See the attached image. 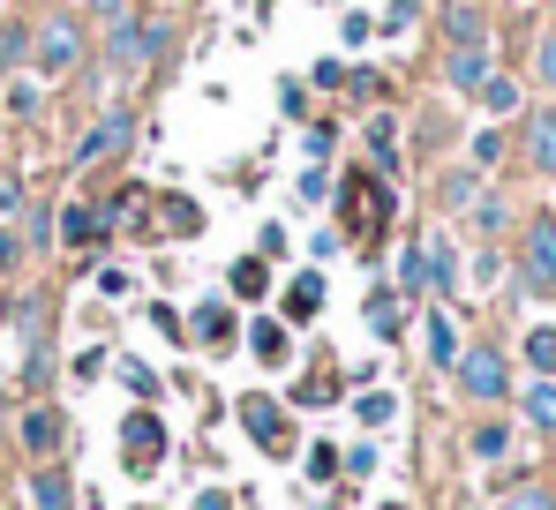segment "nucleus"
<instances>
[{
  "label": "nucleus",
  "mask_w": 556,
  "mask_h": 510,
  "mask_svg": "<svg viewBox=\"0 0 556 510\" xmlns=\"http://www.w3.org/2000/svg\"><path fill=\"white\" fill-rule=\"evenodd\" d=\"M84 61H91V23H84L76 8H53V15L30 30V68L53 76V84H68Z\"/></svg>",
  "instance_id": "obj_1"
},
{
  "label": "nucleus",
  "mask_w": 556,
  "mask_h": 510,
  "mask_svg": "<svg viewBox=\"0 0 556 510\" xmlns=\"http://www.w3.org/2000/svg\"><path fill=\"white\" fill-rule=\"evenodd\" d=\"M174 46V23H136V15H121V23H105V38H98V61L113 68V76H136V68H151L159 53Z\"/></svg>",
  "instance_id": "obj_2"
},
{
  "label": "nucleus",
  "mask_w": 556,
  "mask_h": 510,
  "mask_svg": "<svg viewBox=\"0 0 556 510\" xmlns=\"http://www.w3.org/2000/svg\"><path fill=\"white\" fill-rule=\"evenodd\" d=\"M452 375H459V398H473V406H504L511 398V360L496 345H466L452 360Z\"/></svg>",
  "instance_id": "obj_3"
},
{
  "label": "nucleus",
  "mask_w": 556,
  "mask_h": 510,
  "mask_svg": "<svg viewBox=\"0 0 556 510\" xmlns=\"http://www.w3.org/2000/svg\"><path fill=\"white\" fill-rule=\"evenodd\" d=\"M519 285L527 293H556V211H534L519 233Z\"/></svg>",
  "instance_id": "obj_4"
},
{
  "label": "nucleus",
  "mask_w": 556,
  "mask_h": 510,
  "mask_svg": "<svg viewBox=\"0 0 556 510\" xmlns=\"http://www.w3.org/2000/svg\"><path fill=\"white\" fill-rule=\"evenodd\" d=\"M159 458H166V421H159L151 406H136V413L121 421V466H128L136 481H151Z\"/></svg>",
  "instance_id": "obj_5"
},
{
  "label": "nucleus",
  "mask_w": 556,
  "mask_h": 510,
  "mask_svg": "<svg viewBox=\"0 0 556 510\" xmlns=\"http://www.w3.org/2000/svg\"><path fill=\"white\" fill-rule=\"evenodd\" d=\"M128 143H136V113H128V105H113V113L98 120L91 136H84V143L68 151V173H91V166H105V158H113V151H128Z\"/></svg>",
  "instance_id": "obj_6"
},
{
  "label": "nucleus",
  "mask_w": 556,
  "mask_h": 510,
  "mask_svg": "<svg viewBox=\"0 0 556 510\" xmlns=\"http://www.w3.org/2000/svg\"><path fill=\"white\" fill-rule=\"evenodd\" d=\"M241 428H249V443H256L264 458H293V428H286V413H278V398L249 391V398H241Z\"/></svg>",
  "instance_id": "obj_7"
},
{
  "label": "nucleus",
  "mask_w": 556,
  "mask_h": 510,
  "mask_svg": "<svg viewBox=\"0 0 556 510\" xmlns=\"http://www.w3.org/2000/svg\"><path fill=\"white\" fill-rule=\"evenodd\" d=\"M15 443H23L38 466H53V458L68 450V413H61V406H30V413H23V428H15Z\"/></svg>",
  "instance_id": "obj_8"
},
{
  "label": "nucleus",
  "mask_w": 556,
  "mask_h": 510,
  "mask_svg": "<svg viewBox=\"0 0 556 510\" xmlns=\"http://www.w3.org/2000/svg\"><path fill=\"white\" fill-rule=\"evenodd\" d=\"M489 76H496V53H489V46H452V53H444V84L459 90V98H473Z\"/></svg>",
  "instance_id": "obj_9"
},
{
  "label": "nucleus",
  "mask_w": 556,
  "mask_h": 510,
  "mask_svg": "<svg viewBox=\"0 0 556 510\" xmlns=\"http://www.w3.org/2000/svg\"><path fill=\"white\" fill-rule=\"evenodd\" d=\"M519 136H527V143H519V151H527V166L542 173V180H556V105H534Z\"/></svg>",
  "instance_id": "obj_10"
},
{
  "label": "nucleus",
  "mask_w": 556,
  "mask_h": 510,
  "mask_svg": "<svg viewBox=\"0 0 556 510\" xmlns=\"http://www.w3.org/2000/svg\"><path fill=\"white\" fill-rule=\"evenodd\" d=\"M444 46H489V8L481 0H444Z\"/></svg>",
  "instance_id": "obj_11"
},
{
  "label": "nucleus",
  "mask_w": 556,
  "mask_h": 510,
  "mask_svg": "<svg viewBox=\"0 0 556 510\" xmlns=\"http://www.w3.org/2000/svg\"><path fill=\"white\" fill-rule=\"evenodd\" d=\"M53 233H61V241H68V248H98V241H105V233H113V226H105V218H98L91 203H68V211H61V226H53Z\"/></svg>",
  "instance_id": "obj_12"
},
{
  "label": "nucleus",
  "mask_w": 556,
  "mask_h": 510,
  "mask_svg": "<svg viewBox=\"0 0 556 510\" xmlns=\"http://www.w3.org/2000/svg\"><path fill=\"white\" fill-rule=\"evenodd\" d=\"M30 503H38V510H76V481H68V466H61V458H53V466H38Z\"/></svg>",
  "instance_id": "obj_13"
},
{
  "label": "nucleus",
  "mask_w": 556,
  "mask_h": 510,
  "mask_svg": "<svg viewBox=\"0 0 556 510\" xmlns=\"http://www.w3.org/2000/svg\"><path fill=\"white\" fill-rule=\"evenodd\" d=\"M362 316H369V331H376V339H399V331H406V301H399L391 285H376L369 301H362Z\"/></svg>",
  "instance_id": "obj_14"
},
{
  "label": "nucleus",
  "mask_w": 556,
  "mask_h": 510,
  "mask_svg": "<svg viewBox=\"0 0 556 510\" xmlns=\"http://www.w3.org/2000/svg\"><path fill=\"white\" fill-rule=\"evenodd\" d=\"M421 278H429V293H452V285H459V255H452V241H421Z\"/></svg>",
  "instance_id": "obj_15"
},
{
  "label": "nucleus",
  "mask_w": 556,
  "mask_h": 510,
  "mask_svg": "<svg viewBox=\"0 0 556 510\" xmlns=\"http://www.w3.org/2000/svg\"><path fill=\"white\" fill-rule=\"evenodd\" d=\"M511 450V421H481V428H466V458L473 466H496Z\"/></svg>",
  "instance_id": "obj_16"
},
{
  "label": "nucleus",
  "mask_w": 556,
  "mask_h": 510,
  "mask_svg": "<svg viewBox=\"0 0 556 510\" xmlns=\"http://www.w3.org/2000/svg\"><path fill=\"white\" fill-rule=\"evenodd\" d=\"M195 339L211 345V353H226V345H233V308H226V301H203V308H195Z\"/></svg>",
  "instance_id": "obj_17"
},
{
  "label": "nucleus",
  "mask_w": 556,
  "mask_h": 510,
  "mask_svg": "<svg viewBox=\"0 0 556 510\" xmlns=\"http://www.w3.org/2000/svg\"><path fill=\"white\" fill-rule=\"evenodd\" d=\"M226 285H233L241 301H264V293H271V263H264V255H241V263L226 270Z\"/></svg>",
  "instance_id": "obj_18"
},
{
  "label": "nucleus",
  "mask_w": 556,
  "mask_h": 510,
  "mask_svg": "<svg viewBox=\"0 0 556 510\" xmlns=\"http://www.w3.org/2000/svg\"><path fill=\"white\" fill-rule=\"evenodd\" d=\"M316 308H324V278H316V270H301V278L286 285V323H308Z\"/></svg>",
  "instance_id": "obj_19"
},
{
  "label": "nucleus",
  "mask_w": 556,
  "mask_h": 510,
  "mask_svg": "<svg viewBox=\"0 0 556 510\" xmlns=\"http://www.w3.org/2000/svg\"><path fill=\"white\" fill-rule=\"evenodd\" d=\"M519 413H527V428H542V435H556V375H542L527 398H519Z\"/></svg>",
  "instance_id": "obj_20"
},
{
  "label": "nucleus",
  "mask_w": 556,
  "mask_h": 510,
  "mask_svg": "<svg viewBox=\"0 0 556 510\" xmlns=\"http://www.w3.org/2000/svg\"><path fill=\"white\" fill-rule=\"evenodd\" d=\"M473 195H481V173L473 166H452L444 180H437V203H444V211H466Z\"/></svg>",
  "instance_id": "obj_21"
},
{
  "label": "nucleus",
  "mask_w": 556,
  "mask_h": 510,
  "mask_svg": "<svg viewBox=\"0 0 556 510\" xmlns=\"http://www.w3.org/2000/svg\"><path fill=\"white\" fill-rule=\"evenodd\" d=\"M369 151H376V173H399V120L391 113L369 120Z\"/></svg>",
  "instance_id": "obj_22"
},
{
  "label": "nucleus",
  "mask_w": 556,
  "mask_h": 510,
  "mask_svg": "<svg viewBox=\"0 0 556 510\" xmlns=\"http://www.w3.org/2000/svg\"><path fill=\"white\" fill-rule=\"evenodd\" d=\"M519 353H527V368H534V375H556V323H534Z\"/></svg>",
  "instance_id": "obj_23"
},
{
  "label": "nucleus",
  "mask_w": 556,
  "mask_h": 510,
  "mask_svg": "<svg viewBox=\"0 0 556 510\" xmlns=\"http://www.w3.org/2000/svg\"><path fill=\"white\" fill-rule=\"evenodd\" d=\"M429 360H437V368H452V360H459V331H452V316H444V308H429Z\"/></svg>",
  "instance_id": "obj_24"
},
{
  "label": "nucleus",
  "mask_w": 556,
  "mask_h": 510,
  "mask_svg": "<svg viewBox=\"0 0 556 510\" xmlns=\"http://www.w3.org/2000/svg\"><path fill=\"white\" fill-rule=\"evenodd\" d=\"M249 345H256V360H264V368L286 360V331H278L271 316H256V323H249Z\"/></svg>",
  "instance_id": "obj_25"
},
{
  "label": "nucleus",
  "mask_w": 556,
  "mask_h": 510,
  "mask_svg": "<svg viewBox=\"0 0 556 510\" xmlns=\"http://www.w3.org/2000/svg\"><path fill=\"white\" fill-rule=\"evenodd\" d=\"M466 218H473L481 233H504V226H511V203H504V195H473V203H466Z\"/></svg>",
  "instance_id": "obj_26"
},
{
  "label": "nucleus",
  "mask_w": 556,
  "mask_h": 510,
  "mask_svg": "<svg viewBox=\"0 0 556 510\" xmlns=\"http://www.w3.org/2000/svg\"><path fill=\"white\" fill-rule=\"evenodd\" d=\"M354 413H362V428H391V421H399V398H391V391H362Z\"/></svg>",
  "instance_id": "obj_27"
},
{
  "label": "nucleus",
  "mask_w": 556,
  "mask_h": 510,
  "mask_svg": "<svg viewBox=\"0 0 556 510\" xmlns=\"http://www.w3.org/2000/svg\"><path fill=\"white\" fill-rule=\"evenodd\" d=\"M496 158H504V128H481V136L466 143V166H473V173H489Z\"/></svg>",
  "instance_id": "obj_28"
},
{
  "label": "nucleus",
  "mask_w": 556,
  "mask_h": 510,
  "mask_svg": "<svg viewBox=\"0 0 556 510\" xmlns=\"http://www.w3.org/2000/svg\"><path fill=\"white\" fill-rule=\"evenodd\" d=\"M473 98H481L489 113H519V84H511V76H489V84L473 90Z\"/></svg>",
  "instance_id": "obj_29"
},
{
  "label": "nucleus",
  "mask_w": 556,
  "mask_h": 510,
  "mask_svg": "<svg viewBox=\"0 0 556 510\" xmlns=\"http://www.w3.org/2000/svg\"><path fill=\"white\" fill-rule=\"evenodd\" d=\"M23 241H30V248L53 241V211H46V203H23Z\"/></svg>",
  "instance_id": "obj_30"
},
{
  "label": "nucleus",
  "mask_w": 556,
  "mask_h": 510,
  "mask_svg": "<svg viewBox=\"0 0 556 510\" xmlns=\"http://www.w3.org/2000/svg\"><path fill=\"white\" fill-rule=\"evenodd\" d=\"M121 383H128V391H136L143 406L159 398V368H143V360H121Z\"/></svg>",
  "instance_id": "obj_31"
},
{
  "label": "nucleus",
  "mask_w": 556,
  "mask_h": 510,
  "mask_svg": "<svg viewBox=\"0 0 556 510\" xmlns=\"http://www.w3.org/2000/svg\"><path fill=\"white\" fill-rule=\"evenodd\" d=\"M23 61H30V30L8 23V30H0V68H23Z\"/></svg>",
  "instance_id": "obj_32"
},
{
  "label": "nucleus",
  "mask_w": 556,
  "mask_h": 510,
  "mask_svg": "<svg viewBox=\"0 0 556 510\" xmlns=\"http://www.w3.org/2000/svg\"><path fill=\"white\" fill-rule=\"evenodd\" d=\"M534 84L556 90V30H542V38H534Z\"/></svg>",
  "instance_id": "obj_33"
},
{
  "label": "nucleus",
  "mask_w": 556,
  "mask_h": 510,
  "mask_svg": "<svg viewBox=\"0 0 556 510\" xmlns=\"http://www.w3.org/2000/svg\"><path fill=\"white\" fill-rule=\"evenodd\" d=\"M399 293H429V278H421V241L399 255Z\"/></svg>",
  "instance_id": "obj_34"
},
{
  "label": "nucleus",
  "mask_w": 556,
  "mask_h": 510,
  "mask_svg": "<svg viewBox=\"0 0 556 510\" xmlns=\"http://www.w3.org/2000/svg\"><path fill=\"white\" fill-rule=\"evenodd\" d=\"M15 270H23V233L0 218V278H15Z\"/></svg>",
  "instance_id": "obj_35"
},
{
  "label": "nucleus",
  "mask_w": 556,
  "mask_h": 510,
  "mask_svg": "<svg viewBox=\"0 0 556 510\" xmlns=\"http://www.w3.org/2000/svg\"><path fill=\"white\" fill-rule=\"evenodd\" d=\"M166 233H203V211L195 203H166Z\"/></svg>",
  "instance_id": "obj_36"
},
{
  "label": "nucleus",
  "mask_w": 556,
  "mask_h": 510,
  "mask_svg": "<svg viewBox=\"0 0 556 510\" xmlns=\"http://www.w3.org/2000/svg\"><path fill=\"white\" fill-rule=\"evenodd\" d=\"M23 203H30V195H23V180H15V173H0V218H23Z\"/></svg>",
  "instance_id": "obj_37"
},
{
  "label": "nucleus",
  "mask_w": 556,
  "mask_h": 510,
  "mask_svg": "<svg viewBox=\"0 0 556 510\" xmlns=\"http://www.w3.org/2000/svg\"><path fill=\"white\" fill-rule=\"evenodd\" d=\"M504 510H556V496H549V488H511Z\"/></svg>",
  "instance_id": "obj_38"
},
{
  "label": "nucleus",
  "mask_w": 556,
  "mask_h": 510,
  "mask_svg": "<svg viewBox=\"0 0 556 510\" xmlns=\"http://www.w3.org/2000/svg\"><path fill=\"white\" fill-rule=\"evenodd\" d=\"M301 203H331V173H324V166L301 173Z\"/></svg>",
  "instance_id": "obj_39"
},
{
  "label": "nucleus",
  "mask_w": 556,
  "mask_h": 510,
  "mask_svg": "<svg viewBox=\"0 0 556 510\" xmlns=\"http://www.w3.org/2000/svg\"><path fill=\"white\" fill-rule=\"evenodd\" d=\"M301 143H308V166H324V158H331V143H339V136H331V128H324V120H316V128H308V136H301Z\"/></svg>",
  "instance_id": "obj_40"
},
{
  "label": "nucleus",
  "mask_w": 556,
  "mask_h": 510,
  "mask_svg": "<svg viewBox=\"0 0 556 510\" xmlns=\"http://www.w3.org/2000/svg\"><path fill=\"white\" fill-rule=\"evenodd\" d=\"M339 466H346V473H354V481H362V473H376V443H354V450H346V458H339Z\"/></svg>",
  "instance_id": "obj_41"
},
{
  "label": "nucleus",
  "mask_w": 556,
  "mask_h": 510,
  "mask_svg": "<svg viewBox=\"0 0 556 510\" xmlns=\"http://www.w3.org/2000/svg\"><path fill=\"white\" fill-rule=\"evenodd\" d=\"M308 473H316V481H331V473H339V450H331V443H316V450H308Z\"/></svg>",
  "instance_id": "obj_42"
},
{
  "label": "nucleus",
  "mask_w": 556,
  "mask_h": 510,
  "mask_svg": "<svg viewBox=\"0 0 556 510\" xmlns=\"http://www.w3.org/2000/svg\"><path fill=\"white\" fill-rule=\"evenodd\" d=\"M84 8H91L84 23H121V15H128V0H84Z\"/></svg>",
  "instance_id": "obj_43"
},
{
  "label": "nucleus",
  "mask_w": 556,
  "mask_h": 510,
  "mask_svg": "<svg viewBox=\"0 0 556 510\" xmlns=\"http://www.w3.org/2000/svg\"><path fill=\"white\" fill-rule=\"evenodd\" d=\"M98 293H105V301H121V293H128V270H113V263H105V270H98Z\"/></svg>",
  "instance_id": "obj_44"
},
{
  "label": "nucleus",
  "mask_w": 556,
  "mask_h": 510,
  "mask_svg": "<svg viewBox=\"0 0 556 510\" xmlns=\"http://www.w3.org/2000/svg\"><path fill=\"white\" fill-rule=\"evenodd\" d=\"M308 84H316V90H339V84H346V68H339V61H316V76H308Z\"/></svg>",
  "instance_id": "obj_45"
},
{
  "label": "nucleus",
  "mask_w": 556,
  "mask_h": 510,
  "mask_svg": "<svg viewBox=\"0 0 556 510\" xmlns=\"http://www.w3.org/2000/svg\"><path fill=\"white\" fill-rule=\"evenodd\" d=\"M195 510H233V496H226V488H203V496H195Z\"/></svg>",
  "instance_id": "obj_46"
},
{
  "label": "nucleus",
  "mask_w": 556,
  "mask_h": 510,
  "mask_svg": "<svg viewBox=\"0 0 556 510\" xmlns=\"http://www.w3.org/2000/svg\"><path fill=\"white\" fill-rule=\"evenodd\" d=\"M0 30H8V15H0Z\"/></svg>",
  "instance_id": "obj_47"
},
{
  "label": "nucleus",
  "mask_w": 556,
  "mask_h": 510,
  "mask_svg": "<svg viewBox=\"0 0 556 510\" xmlns=\"http://www.w3.org/2000/svg\"><path fill=\"white\" fill-rule=\"evenodd\" d=\"M481 8H489V0H481Z\"/></svg>",
  "instance_id": "obj_48"
}]
</instances>
